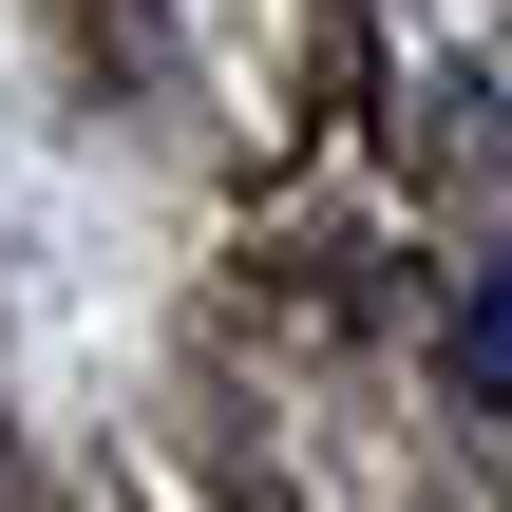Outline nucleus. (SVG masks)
<instances>
[{
	"label": "nucleus",
	"mask_w": 512,
	"mask_h": 512,
	"mask_svg": "<svg viewBox=\"0 0 512 512\" xmlns=\"http://www.w3.org/2000/svg\"><path fill=\"white\" fill-rule=\"evenodd\" d=\"M456 380H475V399L512 418V247L475 266V304H456Z\"/></svg>",
	"instance_id": "nucleus-1"
}]
</instances>
